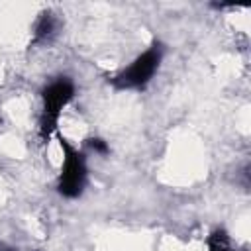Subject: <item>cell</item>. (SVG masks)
Returning a JSON list of instances; mask_svg holds the SVG:
<instances>
[{
  "label": "cell",
  "mask_w": 251,
  "mask_h": 251,
  "mask_svg": "<svg viewBox=\"0 0 251 251\" xmlns=\"http://www.w3.org/2000/svg\"><path fill=\"white\" fill-rule=\"evenodd\" d=\"M41 96H43V110L39 120V131L43 139H49L59 127V118L63 108L75 96V84L67 76H59L43 88Z\"/></svg>",
  "instance_id": "cell-2"
},
{
  "label": "cell",
  "mask_w": 251,
  "mask_h": 251,
  "mask_svg": "<svg viewBox=\"0 0 251 251\" xmlns=\"http://www.w3.org/2000/svg\"><path fill=\"white\" fill-rule=\"evenodd\" d=\"M55 33V18L51 14H43L35 25V41H45Z\"/></svg>",
  "instance_id": "cell-4"
},
{
  "label": "cell",
  "mask_w": 251,
  "mask_h": 251,
  "mask_svg": "<svg viewBox=\"0 0 251 251\" xmlns=\"http://www.w3.org/2000/svg\"><path fill=\"white\" fill-rule=\"evenodd\" d=\"M208 245H210V251H237V249L231 247V243H229L226 231H222V229H218L216 233L210 235Z\"/></svg>",
  "instance_id": "cell-5"
},
{
  "label": "cell",
  "mask_w": 251,
  "mask_h": 251,
  "mask_svg": "<svg viewBox=\"0 0 251 251\" xmlns=\"http://www.w3.org/2000/svg\"><path fill=\"white\" fill-rule=\"evenodd\" d=\"M61 149H63V167L57 182L59 194L65 198H76L82 194L88 178V169H86V157L78 149H75L67 139H59Z\"/></svg>",
  "instance_id": "cell-3"
},
{
  "label": "cell",
  "mask_w": 251,
  "mask_h": 251,
  "mask_svg": "<svg viewBox=\"0 0 251 251\" xmlns=\"http://www.w3.org/2000/svg\"><path fill=\"white\" fill-rule=\"evenodd\" d=\"M161 61H163V47L161 43H153L149 49L137 55L122 73H118L112 78V84L118 90H141L151 82Z\"/></svg>",
  "instance_id": "cell-1"
},
{
  "label": "cell",
  "mask_w": 251,
  "mask_h": 251,
  "mask_svg": "<svg viewBox=\"0 0 251 251\" xmlns=\"http://www.w3.org/2000/svg\"><path fill=\"white\" fill-rule=\"evenodd\" d=\"M88 147L92 149V151H96V153H102V155H106L110 149H108V143L104 141V139H98V137H92V139H88Z\"/></svg>",
  "instance_id": "cell-6"
}]
</instances>
